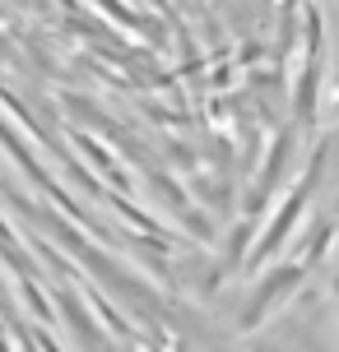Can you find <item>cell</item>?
I'll return each instance as SVG.
<instances>
[{
	"label": "cell",
	"instance_id": "1",
	"mask_svg": "<svg viewBox=\"0 0 339 352\" xmlns=\"http://www.w3.org/2000/svg\"><path fill=\"white\" fill-rule=\"evenodd\" d=\"M307 70L293 88V111H298V121H311L316 116V98H321V79H325V65L321 60H302Z\"/></svg>",
	"mask_w": 339,
	"mask_h": 352
},
{
	"label": "cell",
	"instance_id": "2",
	"mask_svg": "<svg viewBox=\"0 0 339 352\" xmlns=\"http://www.w3.org/2000/svg\"><path fill=\"white\" fill-rule=\"evenodd\" d=\"M335 5H339V0H335Z\"/></svg>",
	"mask_w": 339,
	"mask_h": 352
}]
</instances>
